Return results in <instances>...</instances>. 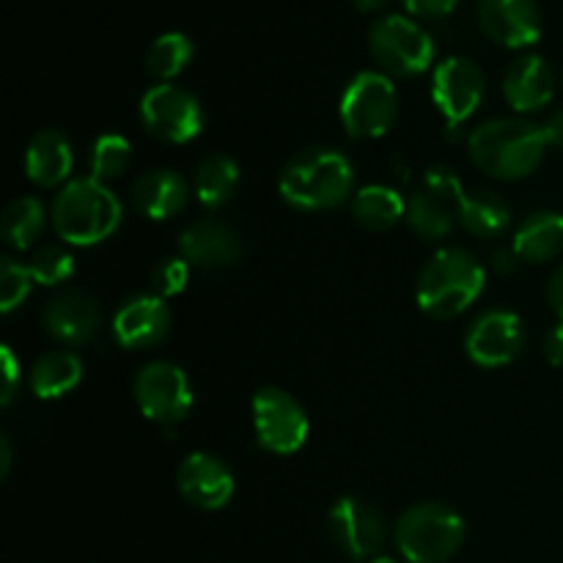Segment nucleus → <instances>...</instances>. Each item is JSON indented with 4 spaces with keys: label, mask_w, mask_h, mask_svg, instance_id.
<instances>
[{
    "label": "nucleus",
    "mask_w": 563,
    "mask_h": 563,
    "mask_svg": "<svg viewBox=\"0 0 563 563\" xmlns=\"http://www.w3.org/2000/svg\"><path fill=\"white\" fill-rule=\"evenodd\" d=\"M473 165L493 179H526L542 165L548 152L544 130L526 119H489L467 141Z\"/></svg>",
    "instance_id": "1"
},
{
    "label": "nucleus",
    "mask_w": 563,
    "mask_h": 563,
    "mask_svg": "<svg viewBox=\"0 0 563 563\" xmlns=\"http://www.w3.org/2000/svg\"><path fill=\"white\" fill-rule=\"evenodd\" d=\"M355 168L335 148H306L284 165L278 192L289 207L302 212L335 209L352 196Z\"/></svg>",
    "instance_id": "2"
},
{
    "label": "nucleus",
    "mask_w": 563,
    "mask_h": 563,
    "mask_svg": "<svg viewBox=\"0 0 563 563\" xmlns=\"http://www.w3.org/2000/svg\"><path fill=\"white\" fill-rule=\"evenodd\" d=\"M487 273L473 253L443 247L418 273L416 300L434 319H454L482 297Z\"/></svg>",
    "instance_id": "3"
},
{
    "label": "nucleus",
    "mask_w": 563,
    "mask_h": 563,
    "mask_svg": "<svg viewBox=\"0 0 563 563\" xmlns=\"http://www.w3.org/2000/svg\"><path fill=\"white\" fill-rule=\"evenodd\" d=\"M49 218H53L55 234L66 245L88 247L115 234L124 218V207L102 181L88 176V179H71L60 187Z\"/></svg>",
    "instance_id": "4"
},
{
    "label": "nucleus",
    "mask_w": 563,
    "mask_h": 563,
    "mask_svg": "<svg viewBox=\"0 0 563 563\" xmlns=\"http://www.w3.org/2000/svg\"><path fill=\"white\" fill-rule=\"evenodd\" d=\"M465 542V520L445 504H416L396 522V544L407 563H445Z\"/></svg>",
    "instance_id": "5"
},
{
    "label": "nucleus",
    "mask_w": 563,
    "mask_h": 563,
    "mask_svg": "<svg viewBox=\"0 0 563 563\" xmlns=\"http://www.w3.org/2000/svg\"><path fill=\"white\" fill-rule=\"evenodd\" d=\"M341 124L346 135L372 141L383 137L399 115V93L385 71H361L341 97Z\"/></svg>",
    "instance_id": "6"
},
{
    "label": "nucleus",
    "mask_w": 563,
    "mask_h": 563,
    "mask_svg": "<svg viewBox=\"0 0 563 563\" xmlns=\"http://www.w3.org/2000/svg\"><path fill=\"white\" fill-rule=\"evenodd\" d=\"M465 187L451 168H429L407 198V223L423 240H443L460 223Z\"/></svg>",
    "instance_id": "7"
},
{
    "label": "nucleus",
    "mask_w": 563,
    "mask_h": 563,
    "mask_svg": "<svg viewBox=\"0 0 563 563\" xmlns=\"http://www.w3.org/2000/svg\"><path fill=\"white\" fill-rule=\"evenodd\" d=\"M368 44L388 75L416 77L427 71L434 60V42L410 16L388 14L377 20L368 33Z\"/></svg>",
    "instance_id": "8"
},
{
    "label": "nucleus",
    "mask_w": 563,
    "mask_h": 563,
    "mask_svg": "<svg viewBox=\"0 0 563 563\" xmlns=\"http://www.w3.org/2000/svg\"><path fill=\"white\" fill-rule=\"evenodd\" d=\"M253 429L264 451L291 456L306 445L311 423L295 396L280 388H262L253 396Z\"/></svg>",
    "instance_id": "9"
},
{
    "label": "nucleus",
    "mask_w": 563,
    "mask_h": 563,
    "mask_svg": "<svg viewBox=\"0 0 563 563\" xmlns=\"http://www.w3.org/2000/svg\"><path fill=\"white\" fill-rule=\"evenodd\" d=\"M137 407L143 416L154 423H163L165 429L185 421L192 410V388L185 368L168 361H154L137 372L132 385Z\"/></svg>",
    "instance_id": "10"
},
{
    "label": "nucleus",
    "mask_w": 563,
    "mask_h": 563,
    "mask_svg": "<svg viewBox=\"0 0 563 563\" xmlns=\"http://www.w3.org/2000/svg\"><path fill=\"white\" fill-rule=\"evenodd\" d=\"M141 121L157 141L190 143L203 130L201 102L174 82L152 86L141 99Z\"/></svg>",
    "instance_id": "11"
},
{
    "label": "nucleus",
    "mask_w": 563,
    "mask_h": 563,
    "mask_svg": "<svg viewBox=\"0 0 563 563\" xmlns=\"http://www.w3.org/2000/svg\"><path fill=\"white\" fill-rule=\"evenodd\" d=\"M487 97V77L471 58H445L434 66L432 99L443 113L449 130L465 124Z\"/></svg>",
    "instance_id": "12"
},
{
    "label": "nucleus",
    "mask_w": 563,
    "mask_h": 563,
    "mask_svg": "<svg viewBox=\"0 0 563 563\" xmlns=\"http://www.w3.org/2000/svg\"><path fill=\"white\" fill-rule=\"evenodd\" d=\"M526 346V324L515 311L495 308L482 313L465 335V352L476 366H509Z\"/></svg>",
    "instance_id": "13"
},
{
    "label": "nucleus",
    "mask_w": 563,
    "mask_h": 563,
    "mask_svg": "<svg viewBox=\"0 0 563 563\" xmlns=\"http://www.w3.org/2000/svg\"><path fill=\"white\" fill-rule=\"evenodd\" d=\"M330 537L350 559H377L385 544V520L368 500L346 495L330 509Z\"/></svg>",
    "instance_id": "14"
},
{
    "label": "nucleus",
    "mask_w": 563,
    "mask_h": 563,
    "mask_svg": "<svg viewBox=\"0 0 563 563\" xmlns=\"http://www.w3.org/2000/svg\"><path fill=\"white\" fill-rule=\"evenodd\" d=\"M176 487L187 504L203 511L223 509L234 498V476L229 465L220 456L203 451L185 456L176 471Z\"/></svg>",
    "instance_id": "15"
},
{
    "label": "nucleus",
    "mask_w": 563,
    "mask_h": 563,
    "mask_svg": "<svg viewBox=\"0 0 563 563\" xmlns=\"http://www.w3.org/2000/svg\"><path fill=\"white\" fill-rule=\"evenodd\" d=\"M44 328L64 346H86L102 328L99 302L82 289H64L44 306Z\"/></svg>",
    "instance_id": "16"
},
{
    "label": "nucleus",
    "mask_w": 563,
    "mask_h": 563,
    "mask_svg": "<svg viewBox=\"0 0 563 563\" xmlns=\"http://www.w3.org/2000/svg\"><path fill=\"white\" fill-rule=\"evenodd\" d=\"M478 22L504 47H531L542 38V11L533 0H478Z\"/></svg>",
    "instance_id": "17"
},
{
    "label": "nucleus",
    "mask_w": 563,
    "mask_h": 563,
    "mask_svg": "<svg viewBox=\"0 0 563 563\" xmlns=\"http://www.w3.org/2000/svg\"><path fill=\"white\" fill-rule=\"evenodd\" d=\"M170 308L159 295L130 297L113 317V335L124 350H148L165 341Z\"/></svg>",
    "instance_id": "18"
},
{
    "label": "nucleus",
    "mask_w": 563,
    "mask_h": 563,
    "mask_svg": "<svg viewBox=\"0 0 563 563\" xmlns=\"http://www.w3.org/2000/svg\"><path fill=\"white\" fill-rule=\"evenodd\" d=\"M179 251L192 267L223 269L234 267L242 256V242L229 223L214 218L196 220L179 236Z\"/></svg>",
    "instance_id": "19"
},
{
    "label": "nucleus",
    "mask_w": 563,
    "mask_h": 563,
    "mask_svg": "<svg viewBox=\"0 0 563 563\" xmlns=\"http://www.w3.org/2000/svg\"><path fill=\"white\" fill-rule=\"evenodd\" d=\"M504 97L517 113H537L555 97V75L542 55H522L504 77Z\"/></svg>",
    "instance_id": "20"
},
{
    "label": "nucleus",
    "mask_w": 563,
    "mask_h": 563,
    "mask_svg": "<svg viewBox=\"0 0 563 563\" xmlns=\"http://www.w3.org/2000/svg\"><path fill=\"white\" fill-rule=\"evenodd\" d=\"M190 187L176 170H146L132 185V203L148 220H168L187 207Z\"/></svg>",
    "instance_id": "21"
},
{
    "label": "nucleus",
    "mask_w": 563,
    "mask_h": 563,
    "mask_svg": "<svg viewBox=\"0 0 563 563\" xmlns=\"http://www.w3.org/2000/svg\"><path fill=\"white\" fill-rule=\"evenodd\" d=\"M71 143L58 130H42L31 137L25 152V174L33 185L58 187L69 179L71 174Z\"/></svg>",
    "instance_id": "22"
},
{
    "label": "nucleus",
    "mask_w": 563,
    "mask_h": 563,
    "mask_svg": "<svg viewBox=\"0 0 563 563\" xmlns=\"http://www.w3.org/2000/svg\"><path fill=\"white\" fill-rule=\"evenodd\" d=\"M511 251L520 262L544 264L563 251V214L561 212H537L522 220L517 229Z\"/></svg>",
    "instance_id": "23"
},
{
    "label": "nucleus",
    "mask_w": 563,
    "mask_h": 563,
    "mask_svg": "<svg viewBox=\"0 0 563 563\" xmlns=\"http://www.w3.org/2000/svg\"><path fill=\"white\" fill-rule=\"evenodd\" d=\"M82 379V361L69 350H55L38 357L31 368V390L38 399H60Z\"/></svg>",
    "instance_id": "24"
},
{
    "label": "nucleus",
    "mask_w": 563,
    "mask_h": 563,
    "mask_svg": "<svg viewBox=\"0 0 563 563\" xmlns=\"http://www.w3.org/2000/svg\"><path fill=\"white\" fill-rule=\"evenodd\" d=\"M352 218L368 231H388L407 218V201L388 185L361 187L352 198Z\"/></svg>",
    "instance_id": "25"
},
{
    "label": "nucleus",
    "mask_w": 563,
    "mask_h": 563,
    "mask_svg": "<svg viewBox=\"0 0 563 563\" xmlns=\"http://www.w3.org/2000/svg\"><path fill=\"white\" fill-rule=\"evenodd\" d=\"M236 187H240V168L225 154H212V157H203L196 165L192 190H196V198L207 209L225 207L234 198Z\"/></svg>",
    "instance_id": "26"
},
{
    "label": "nucleus",
    "mask_w": 563,
    "mask_h": 563,
    "mask_svg": "<svg viewBox=\"0 0 563 563\" xmlns=\"http://www.w3.org/2000/svg\"><path fill=\"white\" fill-rule=\"evenodd\" d=\"M460 223L467 234L489 240V236H500L509 229L511 209L495 192H476V196H465V201H462Z\"/></svg>",
    "instance_id": "27"
},
{
    "label": "nucleus",
    "mask_w": 563,
    "mask_h": 563,
    "mask_svg": "<svg viewBox=\"0 0 563 563\" xmlns=\"http://www.w3.org/2000/svg\"><path fill=\"white\" fill-rule=\"evenodd\" d=\"M44 231V203L38 198H16L0 218V234L14 251H27Z\"/></svg>",
    "instance_id": "28"
},
{
    "label": "nucleus",
    "mask_w": 563,
    "mask_h": 563,
    "mask_svg": "<svg viewBox=\"0 0 563 563\" xmlns=\"http://www.w3.org/2000/svg\"><path fill=\"white\" fill-rule=\"evenodd\" d=\"M192 60V42L185 33H163L159 38H154V44L148 47L146 55V69L154 77H159L163 82L174 80L176 75L187 69V64Z\"/></svg>",
    "instance_id": "29"
},
{
    "label": "nucleus",
    "mask_w": 563,
    "mask_h": 563,
    "mask_svg": "<svg viewBox=\"0 0 563 563\" xmlns=\"http://www.w3.org/2000/svg\"><path fill=\"white\" fill-rule=\"evenodd\" d=\"M132 163V146L124 135H115V132H108V135H99L93 141L91 148V179L97 181H110L119 179L121 174H126Z\"/></svg>",
    "instance_id": "30"
},
{
    "label": "nucleus",
    "mask_w": 563,
    "mask_h": 563,
    "mask_svg": "<svg viewBox=\"0 0 563 563\" xmlns=\"http://www.w3.org/2000/svg\"><path fill=\"white\" fill-rule=\"evenodd\" d=\"M27 269L38 286H60L75 275V256L60 245H44L33 253Z\"/></svg>",
    "instance_id": "31"
},
{
    "label": "nucleus",
    "mask_w": 563,
    "mask_h": 563,
    "mask_svg": "<svg viewBox=\"0 0 563 563\" xmlns=\"http://www.w3.org/2000/svg\"><path fill=\"white\" fill-rule=\"evenodd\" d=\"M33 275L25 264L14 262V258L5 256L0 264V308L3 313H11L14 308H20L25 302V297L33 289Z\"/></svg>",
    "instance_id": "32"
},
{
    "label": "nucleus",
    "mask_w": 563,
    "mask_h": 563,
    "mask_svg": "<svg viewBox=\"0 0 563 563\" xmlns=\"http://www.w3.org/2000/svg\"><path fill=\"white\" fill-rule=\"evenodd\" d=\"M154 289H157L159 297H176L187 289L190 284V262L185 256L179 258H163V262L154 267L152 273Z\"/></svg>",
    "instance_id": "33"
},
{
    "label": "nucleus",
    "mask_w": 563,
    "mask_h": 563,
    "mask_svg": "<svg viewBox=\"0 0 563 563\" xmlns=\"http://www.w3.org/2000/svg\"><path fill=\"white\" fill-rule=\"evenodd\" d=\"M0 366H3V394H0V405L9 407L20 385V361H16L14 350L9 344L0 346Z\"/></svg>",
    "instance_id": "34"
},
{
    "label": "nucleus",
    "mask_w": 563,
    "mask_h": 563,
    "mask_svg": "<svg viewBox=\"0 0 563 563\" xmlns=\"http://www.w3.org/2000/svg\"><path fill=\"white\" fill-rule=\"evenodd\" d=\"M401 3L416 16H445L456 9L460 0H401Z\"/></svg>",
    "instance_id": "35"
},
{
    "label": "nucleus",
    "mask_w": 563,
    "mask_h": 563,
    "mask_svg": "<svg viewBox=\"0 0 563 563\" xmlns=\"http://www.w3.org/2000/svg\"><path fill=\"white\" fill-rule=\"evenodd\" d=\"M544 355L553 366H563V319H559V324L550 328V333L544 335Z\"/></svg>",
    "instance_id": "36"
},
{
    "label": "nucleus",
    "mask_w": 563,
    "mask_h": 563,
    "mask_svg": "<svg viewBox=\"0 0 563 563\" xmlns=\"http://www.w3.org/2000/svg\"><path fill=\"white\" fill-rule=\"evenodd\" d=\"M548 300H550V306H553L555 317L563 319V264H561L559 269H555L553 278H550Z\"/></svg>",
    "instance_id": "37"
},
{
    "label": "nucleus",
    "mask_w": 563,
    "mask_h": 563,
    "mask_svg": "<svg viewBox=\"0 0 563 563\" xmlns=\"http://www.w3.org/2000/svg\"><path fill=\"white\" fill-rule=\"evenodd\" d=\"M542 130H544V137H548V146L563 148V108L550 115V121L542 126Z\"/></svg>",
    "instance_id": "38"
},
{
    "label": "nucleus",
    "mask_w": 563,
    "mask_h": 563,
    "mask_svg": "<svg viewBox=\"0 0 563 563\" xmlns=\"http://www.w3.org/2000/svg\"><path fill=\"white\" fill-rule=\"evenodd\" d=\"M11 471V443L9 438H0V478H9Z\"/></svg>",
    "instance_id": "39"
},
{
    "label": "nucleus",
    "mask_w": 563,
    "mask_h": 563,
    "mask_svg": "<svg viewBox=\"0 0 563 563\" xmlns=\"http://www.w3.org/2000/svg\"><path fill=\"white\" fill-rule=\"evenodd\" d=\"M515 262H517V253L515 251H500V253H495V267L500 269V273H511V269H515Z\"/></svg>",
    "instance_id": "40"
},
{
    "label": "nucleus",
    "mask_w": 563,
    "mask_h": 563,
    "mask_svg": "<svg viewBox=\"0 0 563 563\" xmlns=\"http://www.w3.org/2000/svg\"><path fill=\"white\" fill-rule=\"evenodd\" d=\"M352 3H355L361 11H379L383 5H388L390 0H352Z\"/></svg>",
    "instance_id": "41"
},
{
    "label": "nucleus",
    "mask_w": 563,
    "mask_h": 563,
    "mask_svg": "<svg viewBox=\"0 0 563 563\" xmlns=\"http://www.w3.org/2000/svg\"><path fill=\"white\" fill-rule=\"evenodd\" d=\"M368 563H399V561L390 559V555H377V559H372Z\"/></svg>",
    "instance_id": "42"
}]
</instances>
